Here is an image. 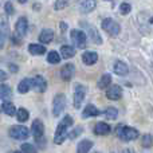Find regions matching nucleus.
Segmentation results:
<instances>
[{"label": "nucleus", "instance_id": "nucleus-1", "mask_svg": "<svg viewBox=\"0 0 153 153\" xmlns=\"http://www.w3.org/2000/svg\"><path fill=\"white\" fill-rule=\"evenodd\" d=\"M73 118L70 116H66L63 117V120L61 121V124L58 125L56 128V132H55V136H54V143L56 145H61V144L65 143L67 137H69V129L73 126Z\"/></svg>", "mask_w": 153, "mask_h": 153}, {"label": "nucleus", "instance_id": "nucleus-2", "mask_svg": "<svg viewBox=\"0 0 153 153\" xmlns=\"http://www.w3.org/2000/svg\"><path fill=\"white\" fill-rule=\"evenodd\" d=\"M117 136L120 137V140L125 141H133L138 137V130L134 129V128H130V126H125V125H120L118 128L116 129Z\"/></svg>", "mask_w": 153, "mask_h": 153}, {"label": "nucleus", "instance_id": "nucleus-3", "mask_svg": "<svg viewBox=\"0 0 153 153\" xmlns=\"http://www.w3.org/2000/svg\"><path fill=\"white\" fill-rule=\"evenodd\" d=\"M10 137L13 140H27L30 137V130L28 128L23 126V125H13L10 128Z\"/></svg>", "mask_w": 153, "mask_h": 153}, {"label": "nucleus", "instance_id": "nucleus-4", "mask_svg": "<svg viewBox=\"0 0 153 153\" xmlns=\"http://www.w3.org/2000/svg\"><path fill=\"white\" fill-rule=\"evenodd\" d=\"M101 27H102L103 31H106L109 35H110V36H117V35L120 34V31H121V27H120V24L117 23L114 19H110V18L103 19Z\"/></svg>", "mask_w": 153, "mask_h": 153}, {"label": "nucleus", "instance_id": "nucleus-5", "mask_svg": "<svg viewBox=\"0 0 153 153\" xmlns=\"http://www.w3.org/2000/svg\"><path fill=\"white\" fill-rule=\"evenodd\" d=\"M8 36H10V23L7 15H0V50L4 47Z\"/></svg>", "mask_w": 153, "mask_h": 153}, {"label": "nucleus", "instance_id": "nucleus-6", "mask_svg": "<svg viewBox=\"0 0 153 153\" xmlns=\"http://www.w3.org/2000/svg\"><path fill=\"white\" fill-rule=\"evenodd\" d=\"M86 36L87 35L81 30H71V34H70L71 42L74 43L75 47L81 48V50L86 48Z\"/></svg>", "mask_w": 153, "mask_h": 153}, {"label": "nucleus", "instance_id": "nucleus-7", "mask_svg": "<svg viewBox=\"0 0 153 153\" xmlns=\"http://www.w3.org/2000/svg\"><path fill=\"white\" fill-rule=\"evenodd\" d=\"M65 109H66V95L56 94L53 101V114L55 117H59Z\"/></svg>", "mask_w": 153, "mask_h": 153}, {"label": "nucleus", "instance_id": "nucleus-8", "mask_svg": "<svg viewBox=\"0 0 153 153\" xmlns=\"http://www.w3.org/2000/svg\"><path fill=\"white\" fill-rule=\"evenodd\" d=\"M81 26L87 31V35L90 36V39H91L93 43H97V45H101V43H102V38H101V35L98 34V31L94 28V27L90 26L87 22H81Z\"/></svg>", "mask_w": 153, "mask_h": 153}, {"label": "nucleus", "instance_id": "nucleus-9", "mask_svg": "<svg viewBox=\"0 0 153 153\" xmlns=\"http://www.w3.org/2000/svg\"><path fill=\"white\" fill-rule=\"evenodd\" d=\"M31 133L34 134L36 143H39L43 138V134H45V125H43V122L40 121V120H35V121L32 122Z\"/></svg>", "mask_w": 153, "mask_h": 153}, {"label": "nucleus", "instance_id": "nucleus-10", "mask_svg": "<svg viewBox=\"0 0 153 153\" xmlns=\"http://www.w3.org/2000/svg\"><path fill=\"white\" fill-rule=\"evenodd\" d=\"M85 95H86V87L82 86V85H76L75 91H74V106L76 109H79L82 106Z\"/></svg>", "mask_w": 153, "mask_h": 153}, {"label": "nucleus", "instance_id": "nucleus-11", "mask_svg": "<svg viewBox=\"0 0 153 153\" xmlns=\"http://www.w3.org/2000/svg\"><path fill=\"white\" fill-rule=\"evenodd\" d=\"M95 5H97L95 0H78V10H79V12H82V13L91 12L95 8Z\"/></svg>", "mask_w": 153, "mask_h": 153}, {"label": "nucleus", "instance_id": "nucleus-12", "mask_svg": "<svg viewBox=\"0 0 153 153\" xmlns=\"http://www.w3.org/2000/svg\"><path fill=\"white\" fill-rule=\"evenodd\" d=\"M27 28H28V20H27V18H24V16L19 18L15 24V32L19 34L20 36H26Z\"/></svg>", "mask_w": 153, "mask_h": 153}, {"label": "nucleus", "instance_id": "nucleus-13", "mask_svg": "<svg viewBox=\"0 0 153 153\" xmlns=\"http://www.w3.org/2000/svg\"><path fill=\"white\" fill-rule=\"evenodd\" d=\"M106 97L111 101H117V100H121L122 97V89L118 86V85H113L110 86L108 90H106Z\"/></svg>", "mask_w": 153, "mask_h": 153}, {"label": "nucleus", "instance_id": "nucleus-14", "mask_svg": "<svg viewBox=\"0 0 153 153\" xmlns=\"http://www.w3.org/2000/svg\"><path fill=\"white\" fill-rule=\"evenodd\" d=\"M32 87H34L36 91L43 93L47 89V82H46V79L43 78L42 75H36L32 78Z\"/></svg>", "mask_w": 153, "mask_h": 153}, {"label": "nucleus", "instance_id": "nucleus-15", "mask_svg": "<svg viewBox=\"0 0 153 153\" xmlns=\"http://www.w3.org/2000/svg\"><path fill=\"white\" fill-rule=\"evenodd\" d=\"M74 65L73 63H66L63 67L61 69V78L63 79V81H71L73 75H74Z\"/></svg>", "mask_w": 153, "mask_h": 153}, {"label": "nucleus", "instance_id": "nucleus-16", "mask_svg": "<svg viewBox=\"0 0 153 153\" xmlns=\"http://www.w3.org/2000/svg\"><path fill=\"white\" fill-rule=\"evenodd\" d=\"M98 61V54L95 51H86L82 55V62L87 66H93L94 63H97Z\"/></svg>", "mask_w": 153, "mask_h": 153}, {"label": "nucleus", "instance_id": "nucleus-17", "mask_svg": "<svg viewBox=\"0 0 153 153\" xmlns=\"http://www.w3.org/2000/svg\"><path fill=\"white\" fill-rule=\"evenodd\" d=\"M75 55V46L63 45L61 47V56L63 59H70Z\"/></svg>", "mask_w": 153, "mask_h": 153}, {"label": "nucleus", "instance_id": "nucleus-18", "mask_svg": "<svg viewBox=\"0 0 153 153\" xmlns=\"http://www.w3.org/2000/svg\"><path fill=\"white\" fill-rule=\"evenodd\" d=\"M113 71L116 73L117 75H126L128 71H129V69H128V66L124 63V62L121 61H116L113 65Z\"/></svg>", "mask_w": 153, "mask_h": 153}, {"label": "nucleus", "instance_id": "nucleus-19", "mask_svg": "<svg viewBox=\"0 0 153 153\" xmlns=\"http://www.w3.org/2000/svg\"><path fill=\"white\" fill-rule=\"evenodd\" d=\"M101 114V110H98L94 105H87L82 111V117L83 118H89V117H97Z\"/></svg>", "mask_w": 153, "mask_h": 153}, {"label": "nucleus", "instance_id": "nucleus-20", "mask_svg": "<svg viewBox=\"0 0 153 153\" xmlns=\"http://www.w3.org/2000/svg\"><path fill=\"white\" fill-rule=\"evenodd\" d=\"M110 130H111L110 126L106 122H97V125L94 128L95 134H98V136H106L110 133Z\"/></svg>", "mask_w": 153, "mask_h": 153}, {"label": "nucleus", "instance_id": "nucleus-21", "mask_svg": "<svg viewBox=\"0 0 153 153\" xmlns=\"http://www.w3.org/2000/svg\"><path fill=\"white\" fill-rule=\"evenodd\" d=\"M54 39V31L50 28H45L39 34V42L40 43H50Z\"/></svg>", "mask_w": 153, "mask_h": 153}, {"label": "nucleus", "instance_id": "nucleus-22", "mask_svg": "<svg viewBox=\"0 0 153 153\" xmlns=\"http://www.w3.org/2000/svg\"><path fill=\"white\" fill-rule=\"evenodd\" d=\"M32 87V79H28V78H24L20 83L18 85V91L20 94H26L30 89Z\"/></svg>", "mask_w": 153, "mask_h": 153}, {"label": "nucleus", "instance_id": "nucleus-23", "mask_svg": "<svg viewBox=\"0 0 153 153\" xmlns=\"http://www.w3.org/2000/svg\"><path fill=\"white\" fill-rule=\"evenodd\" d=\"M28 51L32 54V55H42V54L46 53V47L43 45H39V43H31L28 46Z\"/></svg>", "mask_w": 153, "mask_h": 153}, {"label": "nucleus", "instance_id": "nucleus-24", "mask_svg": "<svg viewBox=\"0 0 153 153\" xmlns=\"http://www.w3.org/2000/svg\"><path fill=\"white\" fill-rule=\"evenodd\" d=\"M1 109L5 114H8V116H11V117L16 116V108L13 106L12 102H10V101H4L1 105Z\"/></svg>", "mask_w": 153, "mask_h": 153}, {"label": "nucleus", "instance_id": "nucleus-25", "mask_svg": "<svg viewBox=\"0 0 153 153\" xmlns=\"http://www.w3.org/2000/svg\"><path fill=\"white\" fill-rule=\"evenodd\" d=\"M91 146H93V143L90 140H82L78 144V146H76V151L79 153H86L91 149Z\"/></svg>", "mask_w": 153, "mask_h": 153}, {"label": "nucleus", "instance_id": "nucleus-26", "mask_svg": "<svg viewBox=\"0 0 153 153\" xmlns=\"http://www.w3.org/2000/svg\"><path fill=\"white\" fill-rule=\"evenodd\" d=\"M12 91L8 85H0V100H10Z\"/></svg>", "mask_w": 153, "mask_h": 153}, {"label": "nucleus", "instance_id": "nucleus-27", "mask_svg": "<svg viewBox=\"0 0 153 153\" xmlns=\"http://www.w3.org/2000/svg\"><path fill=\"white\" fill-rule=\"evenodd\" d=\"M110 82H111V75L110 74H103L100 78V81H98V87H100V89H106V87H109Z\"/></svg>", "mask_w": 153, "mask_h": 153}, {"label": "nucleus", "instance_id": "nucleus-28", "mask_svg": "<svg viewBox=\"0 0 153 153\" xmlns=\"http://www.w3.org/2000/svg\"><path fill=\"white\" fill-rule=\"evenodd\" d=\"M28 117H30V113H28V110H27V109L20 108V109H18V110H16V118H18L19 122L27 121V120H28Z\"/></svg>", "mask_w": 153, "mask_h": 153}, {"label": "nucleus", "instance_id": "nucleus-29", "mask_svg": "<svg viewBox=\"0 0 153 153\" xmlns=\"http://www.w3.org/2000/svg\"><path fill=\"white\" fill-rule=\"evenodd\" d=\"M61 55H59L56 51H50L48 53V55H47V61H48V63H51V65H58L59 62H61Z\"/></svg>", "mask_w": 153, "mask_h": 153}, {"label": "nucleus", "instance_id": "nucleus-30", "mask_svg": "<svg viewBox=\"0 0 153 153\" xmlns=\"http://www.w3.org/2000/svg\"><path fill=\"white\" fill-rule=\"evenodd\" d=\"M103 113H105V117L108 120H116L117 116H118V111H117L116 108H108Z\"/></svg>", "mask_w": 153, "mask_h": 153}, {"label": "nucleus", "instance_id": "nucleus-31", "mask_svg": "<svg viewBox=\"0 0 153 153\" xmlns=\"http://www.w3.org/2000/svg\"><path fill=\"white\" fill-rule=\"evenodd\" d=\"M130 11H132V5H130L129 3H122V4L120 5V12H121L122 15H128Z\"/></svg>", "mask_w": 153, "mask_h": 153}, {"label": "nucleus", "instance_id": "nucleus-32", "mask_svg": "<svg viewBox=\"0 0 153 153\" xmlns=\"http://www.w3.org/2000/svg\"><path fill=\"white\" fill-rule=\"evenodd\" d=\"M69 1H70V0H56V1H55V5H54V8H55L56 11L63 10L65 7H67Z\"/></svg>", "mask_w": 153, "mask_h": 153}, {"label": "nucleus", "instance_id": "nucleus-33", "mask_svg": "<svg viewBox=\"0 0 153 153\" xmlns=\"http://www.w3.org/2000/svg\"><path fill=\"white\" fill-rule=\"evenodd\" d=\"M82 130H83V128H82V126H76L74 130H71V133H69V138H70V140H74L75 137H78V136L81 134Z\"/></svg>", "mask_w": 153, "mask_h": 153}, {"label": "nucleus", "instance_id": "nucleus-34", "mask_svg": "<svg viewBox=\"0 0 153 153\" xmlns=\"http://www.w3.org/2000/svg\"><path fill=\"white\" fill-rule=\"evenodd\" d=\"M22 151L23 152H36V148H35L34 145H31V144H22Z\"/></svg>", "mask_w": 153, "mask_h": 153}, {"label": "nucleus", "instance_id": "nucleus-35", "mask_svg": "<svg viewBox=\"0 0 153 153\" xmlns=\"http://www.w3.org/2000/svg\"><path fill=\"white\" fill-rule=\"evenodd\" d=\"M151 145H152V137H151V134L144 136V138H143V146H144V148H148V146H151Z\"/></svg>", "mask_w": 153, "mask_h": 153}, {"label": "nucleus", "instance_id": "nucleus-36", "mask_svg": "<svg viewBox=\"0 0 153 153\" xmlns=\"http://www.w3.org/2000/svg\"><path fill=\"white\" fill-rule=\"evenodd\" d=\"M4 11H5V13L7 15H12L13 12H15V10H13V7H12V3H5L4 4Z\"/></svg>", "mask_w": 153, "mask_h": 153}, {"label": "nucleus", "instance_id": "nucleus-37", "mask_svg": "<svg viewBox=\"0 0 153 153\" xmlns=\"http://www.w3.org/2000/svg\"><path fill=\"white\" fill-rule=\"evenodd\" d=\"M22 38H23V36H20L19 34H16V32H15V34L12 35V42H13V45H20V43H22Z\"/></svg>", "mask_w": 153, "mask_h": 153}, {"label": "nucleus", "instance_id": "nucleus-38", "mask_svg": "<svg viewBox=\"0 0 153 153\" xmlns=\"http://www.w3.org/2000/svg\"><path fill=\"white\" fill-rule=\"evenodd\" d=\"M5 79H7V73L5 71H3L1 69H0V81H5Z\"/></svg>", "mask_w": 153, "mask_h": 153}, {"label": "nucleus", "instance_id": "nucleus-39", "mask_svg": "<svg viewBox=\"0 0 153 153\" xmlns=\"http://www.w3.org/2000/svg\"><path fill=\"white\" fill-rule=\"evenodd\" d=\"M10 69H11V71L12 73H18L19 71V67L16 66V65H10Z\"/></svg>", "mask_w": 153, "mask_h": 153}, {"label": "nucleus", "instance_id": "nucleus-40", "mask_svg": "<svg viewBox=\"0 0 153 153\" xmlns=\"http://www.w3.org/2000/svg\"><path fill=\"white\" fill-rule=\"evenodd\" d=\"M27 0H19V3H22V4H23V3H26Z\"/></svg>", "mask_w": 153, "mask_h": 153}, {"label": "nucleus", "instance_id": "nucleus-41", "mask_svg": "<svg viewBox=\"0 0 153 153\" xmlns=\"http://www.w3.org/2000/svg\"><path fill=\"white\" fill-rule=\"evenodd\" d=\"M149 22H151V23L153 24V18H151V20H149Z\"/></svg>", "mask_w": 153, "mask_h": 153}]
</instances>
